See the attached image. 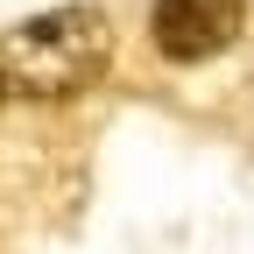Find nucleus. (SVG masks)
Returning <instances> with one entry per match:
<instances>
[{
	"label": "nucleus",
	"instance_id": "nucleus-1",
	"mask_svg": "<svg viewBox=\"0 0 254 254\" xmlns=\"http://www.w3.org/2000/svg\"><path fill=\"white\" fill-rule=\"evenodd\" d=\"M113 64V28L99 7H50L28 14L0 36V92H21V99H78L106 78Z\"/></svg>",
	"mask_w": 254,
	"mask_h": 254
},
{
	"label": "nucleus",
	"instance_id": "nucleus-3",
	"mask_svg": "<svg viewBox=\"0 0 254 254\" xmlns=\"http://www.w3.org/2000/svg\"><path fill=\"white\" fill-rule=\"evenodd\" d=\"M0 99H7V92H0Z\"/></svg>",
	"mask_w": 254,
	"mask_h": 254
},
{
	"label": "nucleus",
	"instance_id": "nucleus-2",
	"mask_svg": "<svg viewBox=\"0 0 254 254\" xmlns=\"http://www.w3.org/2000/svg\"><path fill=\"white\" fill-rule=\"evenodd\" d=\"M247 28V0H155L148 36L170 64H212L219 50H233Z\"/></svg>",
	"mask_w": 254,
	"mask_h": 254
}]
</instances>
